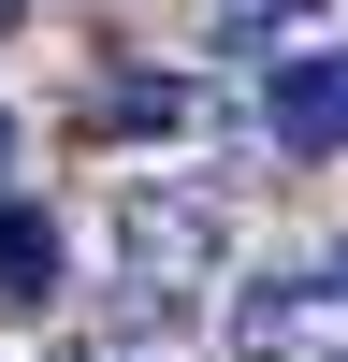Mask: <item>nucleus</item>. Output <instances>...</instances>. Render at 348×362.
<instances>
[{"label": "nucleus", "instance_id": "nucleus-1", "mask_svg": "<svg viewBox=\"0 0 348 362\" xmlns=\"http://www.w3.org/2000/svg\"><path fill=\"white\" fill-rule=\"evenodd\" d=\"M232 261V203L189 189V174H145V189H116V276L145 290H203Z\"/></svg>", "mask_w": 348, "mask_h": 362}, {"label": "nucleus", "instance_id": "nucleus-2", "mask_svg": "<svg viewBox=\"0 0 348 362\" xmlns=\"http://www.w3.org/2000/svg\"><path fill=\"white\" fill-rule=\"evenodd\" d=\"M232 362H348V261L232 290Z\"/></svg>", "mask_w": 348, "mask_h": 362}, {"label": "nucleus", "instance_id": "nucleus-3", "mask_svg": "<svg viewBox=\"0 0 348 362\" xmlns=\"http://www.w3.org/2000/svg\"><path fill=\"white\" fill-rule=\"evenodd\" d=\"M203 116V87H174V73H102L87 87V131L102 145H160V131H189Z\"/></svg>", "mask_w": 348, "mask_h": 362}, {"label": "nucleus", "instance_id": "nucleus-4", "mask_svg": "<svg viewBox=\"0 0 348 362\" xmlns=\"http://www.w3.org/2000/svg\"><path fill=\"white\" fill-rule=\"evenodd\" d=\"M58 261H73V232H58L44 203H0V305H15V319L58 305Z\"/></svg>", "mask_w": 348, "mask_h": 362}, {"label": "nucleus", "instance_id": "nucleus-5", "mask_svg": "<svg viewBox=\"0 0 348 362\" xmlns=\"http://www.w3.org/2000/svg\"><path fill=\"white\" fill-rule=\"evenodd\" d=\"M276 145H305V160H319V145H348V44L276 73Z\"/></svg>", "mask_w": 348, "mask_h": 362}, {"label": "nucleus", "instance_id": "nucleus-6", "mask_svg": "<svg viewBox=\"0 0 348 362\" xmlns=\"http://www.w3.org/2000/svg\"><path fill=\"white\" fill-rule=\"evenodd\" d=\"M102 334H116V348H160V334H189V290H145V276H131V290L102 305Z\"/></svg>", "mask_w": 348, "mask_h": 362}, {"label": "nucleus", "instance_id": "nucleus-7", "mask_svg": "<svg viewBox=\"0 0 348 362\" xmlns=\"http://www.w3.org/2000/svg\"><path fill=\"white\" fill-rule=\"evenodd\" d=\"M218 15H232V29H305L319 0H218Z\"/></svg>", "mask_w": 348, "mask_h": 362}, {"label": "nucleus", "instance_id": "nucleus-8", "mask_svg": "<svg viewBox=\"0 0 348 362\" xmlns=\"http://www.w3.org/2000/svg\"><path fill=\"white\" fill-rule=\"evenodd\" d=\"M0 174H15V116H0Z\"/></svg>", "mask_w": 348, "mask_h": 362}, {"label": "nucleus", "instance_id": "nucleus-9", "mask_svg": "<svg viewBox=\"0 0 348 362\" xmlns=\"http://www.w3.org/2000/svg\"><path fill=\"white\" fill-rule=\"evenodd\" d=\"M15 15H29V0H0V29H15Z\"/></svg>", "mask_w": 348, "mask_h": 362}]
</instances>
